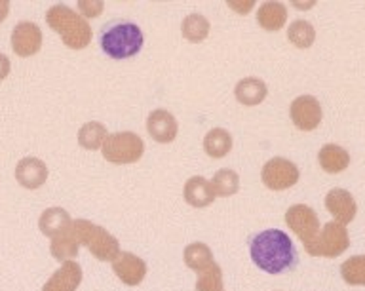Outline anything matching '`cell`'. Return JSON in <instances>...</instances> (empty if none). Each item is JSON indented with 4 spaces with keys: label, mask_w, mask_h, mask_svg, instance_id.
I'll return each instance as SVG.
<instances>
[{
    "label": "cell",
    "mask_w": 365,
    "mask_h": 291,
    "mask_svg": "<svg viewBox=\"0 0 365 291\" xmlns=\"http://www.w3.org/2000/svg\"><path fill=\"white\" fill-rule=\"evenodd\" d=\"M10 59L4 56V53H0V80H4L8 74H10Z\"/></svg>",
    "instance_id": "32"
},
{
    "label": "cell",
    "mask_w": 365,
    "mask_h": 291,
    "mask_svg": "<svg viewBox=\"0 0 365 291\" xmlns=\"http://www.w3.org/2000/svg\"><path fill=\"white\" fill-rule=\"evenodd\" d=\"M210 183H211V187H213V193H215V196L228 198V196H232V194L238 193L240 175L234 170L222 168V170L217 171Z\"/></svg>",
    "instance_id": "26"
},
{
    "label": "cell",
    "mask_w": 365,
    "mask_h": 291,
    "mask_svg": "<svg viewBox=\"0 0 365 291\" xmlns=\"http://www.w3.org/2000/svg\"><path fill=\"white\" fill-rule=\"evenodd\" d=\"M289 114L293 124L302 131H312L322 124L324 118V111L322 105L314 96H301L297 97L295 101L291 103Z\"/></svg>",
    "instance_id": "9"
},
{
    "label": "cell",
    "mask_w": 365,
    "mask_h": 291,
    "mask_svg": "<svg viewBox=\"0 0 365 291\" xmlns=\"http://www.w3.org/2000/svg\"><path fill=\"white\" fill-rule=\"evenodd\" d=\"M204 150L211 158H225L232 150V136L225 128H213L205 133Z\"/></svg>",
    "instance_id": "22"
},
{
    "label": "cell",
    "mask_w": 365,
    "mask_h": 291,
    "mask_svg": "<svg viewBox=\"0 0 365 291\" xmlns=\"http://www.w3.org/2000/svg\"><path fill=\"white\" fill-rule=\"evenodd\" d=\"M82 282V268L78 262L65 261L51 274L42 291H76Z\"/></svg>",
    "instance_id": "15"
},
{
    "label": "cell",
    "mask_w": 365,
    "mask_h": 291,
    "mask_svg": "<svg viewBox=\"0 0 365 291\" xmlns=\"http://www.w3.org/2000/svg\"><path fill=\"white\" fill-rule=\"evenodd\" d=\"M318 162L322 165V170L327 171V173H341L350 165V154L341 145L327 143V145L319 148Z\"/></svg>",
    "instance_id": "19"
},
{
    "label": "cell",
    "mask_w": 365,
    "mask_h": 291,
    "mask_svg": "<svg viewBox=\"0 0 365 291\" xmlns=\"http://www.w3.org/2000/svg\"><path fill=\"white\" fill-rule=\"evenodd\" d=\"M210 19L202 14H188L181 23V33L182 39L192 42V44H198V42H204L210 34Z\"/></svg>",
    "instance_id": "23"
},
{
    "label": "cell",
    "mask_w": 365,
    "mask_h": 291,
    "mask_svg": "<svg viewBox=\"0 0 365 291\" xmlns=\"http://www.w3.org/2000/svg\"><path fill=\"white\" fill-rule=\"evenodd\" d=\"M341 276L350 285H365V255L350 257L342 262Z\"/></svg>",
    "instance_id": "28"
},
{
    "label": "cell",
    "mask_w": 365,
    "mask_h": 291,
    "mask_svg": "<svg viewBox=\"0 0 365 291\" xmlns=\"http://www.w3.org/2000/svg\"><path fill=\"white\" fill-rule=\"evenodd\" d=\"M8 14H10V2L8 0H0V23L4 21Z\"/></svg>",
    "instance_id": "33"
},
{
    "label": "cell",
    "mask_w": 365,
    "mask_h": 291,
    "mask_svg": "<svg viewBox=\"0 0 365 291\" xmlns=\"http://www.w3.org/2000/svg\"><path fill=\"white\" fill-rule=\"evenodd\" d=\"M325 208L341 225H348L350 221H354V217L358 213L356 200L344 188H331L325 196Z\"/></svg>",
    "instance_id": "12"
},
{
    "label": "cell",
    "mask_w": 365,
    "mask_h": 291,
    "mask_svg": "<svg viewBox=\"0 0 365 291\" xmlns=\"http://www.w3.org/2000/svg\"><path fill=\"white\" fill-rule=\"evenodd\" d=\"M234 96L245 107H255V105L267 99L268 88L264 84V80L257 78V76H247V78H242L236 84Z\"/></svg>",
    "instance_id": "17"
},
{
    "label": "cell",
    "mask_w": 365,
    "mask_h": 291,
    "mask_svg": "<svg viewBox=\"0 0 365 291\" xmlns=\"http://www.w3.org/2000/svg\"><path fill=\"white\" fill-rule=\"evenodd\" d=\"M250 255L259 270L267 274H282L297 265V250L293 240L279 228H267L250 238Z\"/></svg>",
    "instance_id": "1"
},
{
    "label": "cell",
    "mask_w": 365,
    "mask_h": 291,
    "mask_svg": "<svg viewBox=\"0 0 365 291\" xmlns=\"http://www.w3.org/2000/svg\"><path fill=\"white\" fill-rule=\"evenodd\" d=\"M350 245V236H348L346 225L329 221L325 223L324 228L319 230L318 238L307 247V253L312 257H333L342 255Z\"/></svg>",
    "instance_id": "6"
},
{
    "label": "cell",
    "mask_w": 365,
    "mask_h": 291,
    "mask_svg": "<svg viewBox=\"0 0 365 291\" xmlns=\"http://www.w3.org/2000/svg\"><path fill=\"white\" fill-rule=\"evenodd\" d=\"M78 8L84 14V19L86 17H99L103 11V2H86V0H82V2H78Z\"/></svg>",
    "instance_id": "30"
},
{
    "label": "cell",
    "mask_w": 365,
    "mask_h": 291,
    "mask_svg": "<svg viewBox=\"0 0 365 291\" xmlns=\"http://www.w3.org/2000/svg\"><path fill=\"white\" fill-rule=\"evenodd\" d=\"M107 139V128L97 120L86 122L78 130V145L86 150H97L103 147V143Z\"/></svg>",
    "instance_id": "24"
},
{
    "label": "cell",
    "mask_w": 365,
    "mask_h": 291,
    "mask_svg": "<svg viewBox=\"0 0 365 291\" xmlns=\"http://www.w3.org/2000/svg\"><path fill=\"white\" fill-rule=\"evenodd\" d=\"M285 21H287V8L282 2H264V4L259 6L257 23L264 31L276 33L284 27Z\"/></svg>",
    "instance_id": "20"
},
{
    "label": "cell",
    "mask_w": 365,
    "mask_h": 291,
    "mask_svg": "<svg viewBox=\"0 0 365 291\" xmlns=\"http://www.w3.org/2000/svg\"><path fill=\"white\" fill-rule=\"evenodd\" d=\"M147 131L156 143H171L175 141L179 124L175 116L165 111V108H156L148 114L147 118Z\"/></svg>",
    "instance_id": "13"
},
{
    "label": "cell",
    "mask_w": 365,
    "mask_h": 291,
    "mask_svg": "<svg viewBox=\"0 0 365 291\" xmlns=\"http://www.w3.org/2000/svg\"><path fill=\"white\" fill-rule=\"evenodd\" d=\"M113 270L122 280V284L139 285L147 276V262L130 251H120L113 261Z\"/></svg>",
    "instance_id": "11"
},
{
    "label": "cell",
    "mask_w": 365,
    "mask_h": 291,
    "mask_svg": "<svg viewBox=\"0 0 365 291\" xmlns=\"http://www.w3.org/2000/svg\"><path fill=\"white\" fill-rule=\"evenodd\" d=\"M46 23L53 33L61 36L63 44L71 50H84L91 42L90 23L68 6H51L46 14Z\"/></svg>",
    "instance_id": "2"
},
{
    "label": "cell",
    "mask_w": 365,
    "mask_h": 291,
    "mask_svg": "<svg viewBox=\"0 0 365 291\" xmlns=\"http://www.w3.org/2000/svg\"><path fill=\"white\" fill-rule=\"evenodd\" d=\"M42 48V31L36 23L19 21L11 31V50L19 57H31Z\"/></svg>",
    "instance_id": "10"
},
{
    "label": "cell",
    "mask_w": 365,
    "mask_h": 291,
    "mask_svg": "<svg viewBox=\"0 0 365 291\" xmlns=\"http://www.w3.org/2000/svg\"><path fill=\"white\" fill-rule=\"evenodd\" d=\"M287 39L297 48L307 50V48H310L314 44V40H316V29L312 27V23L304 21V19H297L287 29Z\"/></svg>",
    "instance_id": "27"
},
{
    "label": "cell",
    "mask_w": 365,
    "mask_h": 291,
    "mask_svg": "<svg viewBox=\"0 0 365 291\" xmlns=\"http://www.w3.org/2000/svg\"><path fill=\"white\" fill-rule=\"evenodd\" d=\"M185 262L188 268H192L194 272H202L213 262V253H211L210 245L202 244V242H194L185 247Z\"/></svg>",
    "instance_id": "25"
},
{
    "label": "cell",
    "mask_w": 365,
    "mask_h": 291,
    "mask_svg": "<svg viewBox=\"0 0 365 291\" xmlns=\"http://www.w3.org/2000/svg\"><path fill=\"white\" fill-rule=\"evenodd\" d=\"M78 247L80 242L76 238V233H74V228L71 227L68 230L61 233L56 238H51L50 244V251L53 259L57 261H73L74 257L78 255Z\"/></svg>",
    "instance_id": "21"
},
{
    "label": "cell",
    "mask_w": 365,
    "mask_h": 291,
    "mask_svg": "<svg viewBox=\"0 0 365 291\" xmlns=\"http://www.w3.org/2000/svg\"><path fill=\"white\" fill-rule=\"evenodd\" d=\"M101 153L110 164H133L145 153V143L133 131H118L107 136Z\"/></svg>",
    "instance_id": "5"
},
{
    "label": "cell",
    "mask_w": 365,
    "mask_h": 291,
    "mask_svg": "<svg viewBox=\"0 0 365 291\" xmlns=\"http://www.w3.org/2000/svg\"><path fill=\"white\" fill-rule=\"evenodd\" d=\"M145 36L133 21H114L103 29L99 46L110 59H130L143 48Z\"/></svg>",
    "instance_id": "3"
},
{
    "label": "cell",
    "mask_w": 365,
    "mask_h": 291,
    "mask_svg": "<svg viewBox=\"0 0 365 291\" xmlns=\"http://www.w3.org/2000/svg\"><path fill=\"white\" fill-rule=\"evenodd\" d=\"M299 168H297L291 160L276 156V158L268 160L267 164L262 165L261 179L264 183V187L270 190H285L297 185L299 181Z\"/></svg>",
    "instance_id": "8"
},
{
    "label": "cell",
    "mask_w": 365,
    "mask_h": 291,
    "mask_svg": "<svg viewBox=\"0 0 365 291\" xmlns=\"http://www.w3.org/2000/svg\"><path fill=\"white\" fill-rule=\"evenodd\" d=\"M285 223L293 233L299 236L304 250L312 244L314 240L318 238L319 234V219L316 215V211L310 205L295 204L291 205L289 210L285 211Z\"/></svg>",
    "instance_id": "7"
},
{
    "label": "cell",
    "mask_w": 365,
    "mask_h": 291,
    "mask_svg": "<svg viewBox=\"0 0 365 291\" xmlns=\"http://www.w3.org/2000/svg\"><path fill=\"white\" fill-rule=\"evenodd\" d=\"M16 179L23 188H40L48 179V168L40 158L27 156V158L19 160L16 165Z\"/></svg>",
    "instance_id": "14"
},
{
    "label": "cell",
    "mask_w": 365,
    "mask_h": 291,
    "mask_svg": "<svg viewBox=\"0 0 365 291\" xmlns=\"http://www.w3.org/2000/svg\"><path fill=\"white\" fill-rule=\"evenodd\" d=\"M73 228L80 245H86L96 259H99V261H114L118 257V240L103 227L88 221V219H76V221H73Z\"/></svg>",
    "instance_id": "4"
},
{
    "label": "cell",
    "mask_w": 365,
    "mask_h": 291,
    "mask_svg": "<svg viewBox=\"0 0 365 291\" xmlns=\"http://www.w3.org/2000/svg\"><path fill=\"white\" fill-rule=\"evenodd\" d=\"M71 227H73V219L68 215V211L63 208H48L38 219L40 233L48 238H56Z\"/></svg>",
    "instance_id": "18"
},
{
    "label": "cell",
    "mask_w": 365,
    "mask_h": 291,
    "mask_svg": "<svg viewBox=\"0 0 365 291\" xmlns=\"http://www.w3.org/2000/svg\"><path fill=\"white\" fill-rule=\"evenodd\" d=\"M230 8L238 11L240 16H245V14H250V10L255 6V0H247V2H228Z\"/></svg>",
    "instance_id": "31"
},
{
    "label": "cell",
    "mask_w": 365,
    "mask_h": 291,
    "mask_svg": "<svg viewBox=\"0 0 365 291\" xmlns=\"http://www.w3.org/2000/svg\"><path fill=\"white\" fill-rule=\"evenodd\" d=\"M182 196H185V202L192 208H207L210 204H213V200L217 198L215 193H213V187L211 183L202 175L190 177L187 183H185V188H182Z\"/></svg>",
    "instance_id": "16"
},
{
    "label": "cell",
    "mask_w": 365,
    "mask_h": 291,
    "mask_svg": "<svg viewBox=\"0 0 365 291\" xmlns=\"http://www.w3.org/2000/svg\"><path fill=\"white\" fill-rule=\"evenodd\" d=\"M196 291H222V268L215 261L210 267L198 272L196 280Z\"/></svg>",
    "instance_id": "29"
}]
</instances>
